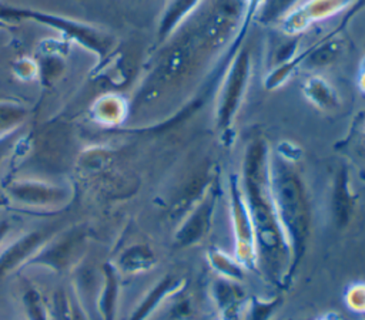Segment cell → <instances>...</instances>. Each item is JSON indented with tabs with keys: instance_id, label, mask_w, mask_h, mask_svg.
<instances>
[{
	"instance_id": "cell-1",
	"label": "cell",
	"mask_w": 365,
	"mask_h": 320,
	"mask_svg": "<svg viewBox=\"0 0 365 320\" xmlns=\"http://www.w3.org/2000/svg\"><path fill=\"white\" fill-rule=\"evenodd\" d=\"M271 156L261 139L247 146L242 162V193L257 240V270L274 286L291 280V249L282 230L271 191Z\"/></svg>"
},
{
	"instance_id": "cell-2",
	"label": "cell",
	"mask_w": 365,
	"mask_h": 320,
	"mask_svg": "<svg viewBox=\"0 0 365 320\" xmlns=\"http://www.w3.org/2000/svg\"><path fill=\"white\" fill-rule=\"evenodd\" d=\"M271 191L278 218L291 249V277L298 269L311 235V209L304 183L298 174L282 158L269 164Z\"/></svg>"
},
{
	"instance_id": "cell-3",
	"label": "cell",
	"mask_w": 365,
	"mask_h": 320,
	"mask_svg": "<svg viewBox=\"0 0 365 320\" xmlns=\"http://www.w3.org/2000/svg\"><path fill=\"white\" fill-rule=\"evenodd\" d=\"M228 201L235 243L234 256L247 270H257V240L254 225L237 176H230Z\"/></svg>"
},
{
	"instance_id": "cell-4",
	"label": "cell",
	"mask_w": 365,
	"mask_h": 320,
	"mask_svg": "<svg viewBox=\"0 0 365 320\" xmlns=\"http://www.w3.org/2000/svg\"><path fill=\"white\" fill-rule=\"evenodd\" d=\"M250 80V55L247 51H242L235 63L232 64L225 82L222 85L218 105H217V127L220 131L225 132L242 102L247 85Z\"/></svg>"
},
{
	"instance_id": "cell-5",
	"label": "cell",
	"mask_w": 365,
	"mask_h": 320,
	"mask_svg": "<svg viewBox=\"0 0 365 320\" xmlns=\"http://www.w3.org/2000/svg\"><path fill=\"white\" fill-rule=\"evenodd\" d=\"M217 203V193L214 189H208L201 201L191 209L187 218L182 220L175 232L174 240L177 246L187 247L194 246L204 240L208 235L212 223V216Z\"/></svg>"
},
{
	"instance_id": "cell-6",
	"label": "cell",
	"mask_w": 365,
	"mask_h": 320,
	"mask_svg": "<svg viewBox=\"0 0 365 320\" xmlns=\"http://www.w3.org/2000/svg\"><path fill=\"white\" fill-rule=\"evenodd\" d=\"M351 1L354 3V0H308L284 17L282 27L289 34L302 31L311 23L344 10Z\"/></svg>"
},
{
	"instance_id": "cell-7",
	"label": "cell",
	"mask_w": 365,
	"mask_h": 320,
	"mask_svg": "<svg viewBox=\"0 0 365 320\" xmlns=\"http://www.w3.org/2000/svg\"><path fill=\"white\" fill-rule=\"evenodd\" d=\"M210 296L222 320H240L248 300L240 282L218 276L210 284Z\"/></svg>"
},
{
	"instance_id": "cell-8",
	"label": "cell",
	"mask_w": 365,
	"mask_h": 320,
	"mask_svg": "<svg viewBox=\"0 0 365 320\" xmlns=\"http://www.w3.org/2000/svg\"><path fill=\"white\" fill-rule=\"evenodd\" d=\"M9 193L23 202L30 205H50L61 202L67 198V189L36 181H23L10 185Z\"/></svg>"
},
{
	"instance_id": "cell-9",
	"label": "cell",
	"mask_w": 365,
	"mask_h": 320,
	"mask_svg": "<svg viewBox=\"0 0 365 320\" xmlns=\"http://www.w3.org/2000/svg\"><path fill=\"white\" fill-rule=\"evenodd\" d=\"M187 280L182 276L167 274L164 276L145 296V299L140 303L131 320H144L147 319L167 297L177 296L185 287Z\"/></svg>"
},
{
	"instance_id": "cell-10",
	"label": "cell",
	"mask_w": 365,
	"mask_h": 320,
	"mask_svg": "<svg viewBox=\"0 0 365 320\" xmlns=\"http://www.w3.org/2000/svg\"><path fill=\"white\" fill-rule=\"evenodd\" d=\"M201 0H170L165 6L158 26L160 40L167 38L197 7Z\"/></svg>"
},
{
	"instance_id": "cell-11",
	"label": "cell",
	"mask_w": 365,
	"mask_h": 320,
	"mask_svg": "<svg viewBox=\"0 0 365 320\" xmlns=\"http://www.w3.org/2000/svg\"><path fill=\"white\" fill-rule=\"evenodd\" d=\"M207 262L218 277H224L234 282H242L245 267L237 260L234 255H228L220 247H210L207 250Z\"/></svg>"
},
{
	"instance_id": "cell-12",
	"label": "cell",
	"mask_w": 365,
	"mask_h": 320,
	"mask_svg": "<svg viewBox=\"0 0 365 320\" xmlns=\"http://www.w3.org/2000/svg\"><path fill=\"white\" fill-rule=\"evenodd\" d=\"M304 94L307 100L319 110L329 111L336 108L338 105V95L334 88L321 77L315 75L305 81L304 84Z\"/></svg>"
},
{
	"instance_id": "cell-13",
	"label": "cell",
	"mask_w": 365,
	"mask_h": 320,
	"mask_svg": "<svg viewBox=\"0 0 365 320\" xmlns=\"http://www.w3.org/2000/svg\"><path fill=\"white\" fill-rule=\"evenodd\" d=\"M282 297L275 296L269 299L251 297L247 300L244 307V320H269L277 309L281 306Z\"/></svg>"
},
{
	"instance_id": "cell-14",
	"label": "cell",
	"mask_w": 365,
	"mask_h": 320,
	"mask_svg": "<svg viewBox=\"0 0 365 320\" xmlns=\"http://www.w3.org/2000/svg\"><path fill=\"white\" fill-rule=\"evenodd\" d=\"M26 108L14 101H0V138L11 134L26 118Z\"/></svg>"
},
{
	"instance_id": "cell-15",
	"label": "cell",
	"mask_w": 365,
	"mask_h": 320,
	"mask_svg": "<svg viewBox=\"0 0 365 320\" xmlns=\"http://www.w3.org/2000/svg\"><path fill=\"white\" fill-rule=\"evenodd\" d=\"M94 112L101 121L114 124L123 119L125 114V104L118 95L107 94L96 101Z\"/></svg>"
},
{
	"instance_id": "cell-16",
	"label": "cell",
	"mask_w": 365,
	"mask_h": 320,
	"mask_svg": "<svg viewBox=\"0 0 365 320\" xmlns=\"http://www.w3.org/2000/svg\"><path fill=\"white\" fill-rule=\"evenodd\" d=\"M155 263L154 253L147 246H133L121 257V265L128 272H141L153 267Z\"/></svg>"
},
{
	"instance_id": "cell-17",
	"label": "cell",
	"mask_w": 365,
	"mask_h": 320,
	"mask_svg": "<svg viewBox=\"0 0 365 320\" xmlns=\"http://www.w3.org/2000/svg\"><path fill=\"white\" fill-rule=\"evenodd\" d=\"M40 242V236L36 233L29 235L23 239H20L14 246H11L9 249V252H6V255L0 259V273L13 267L16 263H19L27 253L31 252L33 247L37 246V243Z\"/></svg>"
},
{
	"instance_id": "cell-18",
	"label": "cell",
	"mask_w": 365,
	"mask_h": 320,
	"mask_svg": "<svg viewBox=\"0 0 365 320\" xmlns=\"http://www.w3.org/2000/svg\"><path fill=\"white\" fill-rule=\"evenodd\" d=\"M352 209V199L346 191V181L345 176L341 178L336 191H335V199H334V215L335 222L339 225H345L349 219V213Z\"/></svg>"
},
{
	"instance_id": "cell-19",
	"label": "cell",
	"mask_w": 365,
	"mask_h": 320,
	"mask_svg": "<svg viewBox=\"0 0 365 320\" xmlns=\"http://www.w3.org/2000/svg\"><path fill=\"white\" fill-rule=\"evenodd\" d=\"M345 304L349 310L365 316V283H355L346 290Z\"/></svg>"
},
{
	"instance_id": "cell-20",
	"label": "cell",
	"mask_w": 365,
	"mask_h": 320,
	"mask_svg": "<svg viewBox=\"0 0 365 320\" xmlns=\"http://www.w3.org/2000/svg\"><path fill=\"white\" fill-rule=\"evenodd\" d=\"M294 0H264L262 3L265 4L261 11V18L262 20H272L278 17L282 11L288 10V7L292 4Z\"/></svg>"
},
{
	"instance_id": "cell-21",
	"label": "cell",
	"mask_w": 365,
	"mask_h": 320,
	"mask_svg": "<svg viewBox=\"0 0 365 320\" xmlns=\"http://www.w3.org/2000/svg\"><path fill=\"white\" fill-rule=\"evenodd\" d=\"M38 73V64L30 58H20L14 63V74L21 80H31Z\"/></svg>"
},
{
	"instance_id": "cell-22",
	"label": "cell",
	"mask_w": 365,
	"mask_h": 320,
	"mask_svg": "<svg viewBox=\"0 0 365 320\" xmlns=\"http://www.w3.org/2000/svg\"><path fill=\"white\" fill-rule=\"evenodd\" d=\"M365 7V0H354V3L348 7L349 10L346 11V14L344 16V18H342V23H341V26H339V28L341 27H344L358 11H361L362 9Z\"/></svg>"
},
{
	"instance_id": "cell-23",
	"label": "cell",
	"mask_w": 365,
	"mask_h": 320,
	"mask_svg": "<svg viewBox=\"0 0 365 320\" xmlns=\"http://www.w3.org/2000/svg\"><path fill=\"white\" fill-rule=\"evenodd\" d=\"M13 135L11 134H7V135H4V137H1L0 138V162H1V159L10 152V149H11V145H13Z\"/></svg>"
},
{
	"instance_id": "cell-24",
	"label": "cell",
	"mask_w": 365,
	"mask_h": 320,
	"mask_svg": "<svg viewBox=\"0 0 365 320\" xmlns=\"http://www.w3.org/2000/svg\"><path fill=\"white\" fill-rule=\"evenodd\" d=\"M262 1H264V0H248V3H250V7H251L250 10H251V11H252V10H255V9H257L259 4H262Z\"/></svg>"
},
{
	"instance_id": "cell-25",
	"label": "cell",
	"mask_w": 365,
	"mask_h": 320,
	"mask_svg": "<svg viewBox=\"0 0 365 320\" xmlns=\"http://www.w3.org/2000/svg\"><path fill=\"white\" fill-rule=\"evenodd\" d=\"M317 320H338V317H335L334 314H328V316H322V317H319Z\"/></svg>"
},
{
	"instance_id": "cell-26",
	"label": "cell",
	"mask_w": 365,
	"mask_h": 320,
	"mask_svg": "<svg viewBox=\"0 0 365 320\" xmlns=\"http://www.w3.org/2000/svg\"><path fill=\"white\" fill-rule=\"evenodd\" d=\"M6 230H7V225L6 223H0V239L6 233Z\"/></svg>"
},
{
	"instance_id": "cell-27",
	"label": "cell",
	"mask_w": 365,
	"mask_h": 320,
	"mask_svg": "<svg viewBox=\"0 0 365 320\" xmlns=\"http://www.w3.org/2000/svg\"><path fill=\"white\" fill-rule=\"evenodd\" d=\"M361 85H362V90H365V67H364L362 74H361Z\"/></svg>"
},
{
	"instance_id": "cell-28",
	"label": "cell",
	"mask_w": 365,
	"mask_h": 320,
	"mask_svg": "<svg viewBox=\"0 0 365 320\" xmlns=\"http://www.w3.org/2000/svg\"><path fill=\"white\" fill-rule=\"evenodd\" d=\"M362 320H365V316H364V317H362Z\"/></svg>"
},
{
	"instance_id": "cell-29",
	"label": "cell",
	"mask_w": 365,
	"mask_h": 320,
	"mask_svg": "<svg viewBox=\"0 0 365 320\" xmlns=\"http://www.w3.org/2000/svg\"><path fill=\"white\" fill-rule=\"evenodd\" d=\"M220 320H222V319H220Z\"/></svg>"
}]
</instances>
